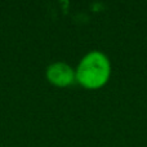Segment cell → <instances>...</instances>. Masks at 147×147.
Here are the masks:
<instances>
[{
	"label": "cell",
	"mask_w": 147,
	"mask_h": 147,
	"mask_svg": "<svg viewBox=\"0 0 147 147\" xmlns=\"http://www.w3.org/2000/svg\"><path fill=\"white\" fill-rule=\"evenodd\" d=\"M111 61L101 51H89L79 61L75 69L76 83L84 89L97 90L109 83L111 78Z\"/></svg>",
	"instance_id": "cell-1"
},
{
	"label": "cell",
	"mask_w": 147,
	"mask_h": 147,
	"mask_svg": "<svg viewBox=\"0 0 147 147\" xmlns=\"http://www.w3.org/2000/svg\"><path fill=\"white\" fill-rule=\"evenodd\" d=\"M48 83L57 88H69L76 83L75 69L67 62L57 61L51 63L45 70Z\"/></svg>",
	"instance_id": "cell-2"
}]
</instances>
